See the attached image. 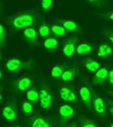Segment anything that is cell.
I'll use <instances>...</instances> for the list:
<instances>
[{
  "mask_svg": "<svg viewBox=\"0 0 113 127\" xmlns=\"http://www.w3.org/2000/svg\"><path fill=\"white\" fill-rule=\"evenodd\" d=\"M32 84V81L30 77L23 76L19 79L16 83L17 89L23 92L27 90L30 87Z\"/></svg>",
  "mask_w": 113,
  "mask_h": 127,
  "instance_id": "cell-15",
  "label": "cell"
},
{
  "mask_svg": "<svg viewBox=\"0 0 113 127\" xmlns=\"http://www.w3.org/2000/svg\"><path fill=\"white\" fill-rule=\"evenodd\" d=\"M26 97L29 101L36 102L39 100V93L34 89H31L27 91Z\"/></svg>",
  "mask_w": 113,
  "mask_h": 127,
  "instance_id": "cell-21",
  "label": "cell"
},
{
  "mask_svg": "<svg viewBox=\"0 0 113 127\" xmlns=\"http://www.w3.org/2000/svg\"><path fill=\"white\" fill-rule=\"evenodd\" d=\"M59 114L62 119L67 120L73 115L75 111L72 107L68 104H64L59 108Z\"/></svg>",
  "mask_w": 113,
  "mask_h": 127,
  "instance_id": "cell-11",
  "label": "cell"
},
{
  "mask_svg": "<svg viewBox=\"0 0 113 127\" xmlns=\"http://www.w3.org/2000/svg\"><path fill=\"white\" fill-rule=\"evenodd\" d=\"M93 108L96 113L104 115L106 113V106L103 99L100 96H96L93 99Z\"/></svg>",
  "mask_w": 113,
  "mask_h": 127,
  "instance_id": "cell-13",
  "label": "cell"
},
{
  "mask_svg": "<svg viewBox=\"0 0 113 127\" xmlns=\"http://www.w3.org/2000/svg\"><path fill=\"white\" fill-rule=\"evenodd\" d=\"M79 41L77 36L73 35L69 37L63 43L62 51L66 57H71L74 54L76 50V45Z\"/></svg>",
  "mask_w": 113,
  "mask_h": 127,
  "instance_id": "cell-3",
  "label": "cell"
},
{
  "mask_svg": "<svg viewBox=\"0 0 113 127\" xmlns=\"http://www.w3.org/2000/svg\"><path fill=\"white\" fill-rule=\"evenodd\" d=\"M89 4L92 5L96 7L97 8H101V7L105 6V3L103 1H98V0H91V1H87Z\"/></svg>",
  "mask_w": 113,
  "mask_h": 127,
  "instance_id": "cell-28",
  "label": "cell"
},
{
  "mask_svg": "<svg viewBox=\"0 0 113 127\" xmlns=\"http://www.w3.org/2000/svg\"><path fill=\"white\" fill-rule=\"evenodd\" d=\"M6 32L4 26L1 24L0 25V44L1 46L3 47L5 45Z\"/></svg>",
  "mask_w": 113,
  "mask_h": 127,
  "instance_id": "cell-27",
  "label": "cell"
},
{
  "mask_svg": "<svg viewBox=\"0 0 113 127\" xmlns=\"http://www.w3.org/2000/svg\"><path fill=\"white\" fill-rule=\"evenodd\" d=\"M110 127H113V124H112L111 125Z\"/></svg>",
  "mask_w": 113,
  "mask_h": 127,
  "instance_id": "cell-35",
  "label": "cell"
},
{
  "mask_svg": "<svg viewBox=\"0 0 113 127\" xmlns=\"http://www.w3.org/2000/svg\"><path fill=\"white\" fill-rule=\"evenodd\" d=\"M1 78H2V71H1Z\"/></svg>",
  "mask_w": 113,
  "mask_h": 127,
  "instance_id": "cell-37",
  "label": "cell"
},
{
  "mask_svg": "<svg viewBox=\"0 0 113 127\" xmlns=\"http://www.w3.org/2000/svg\"><path fill=\"white\" fill-rule=\"evenodd\" d=\"M23 36L25 40L33 45L36 43L38 38V32L33 27L25 28L23 31Z\"/></svg>",
  "mask_w": 113,
  "mask_h": 127,
  "instance_id": "cell-9",
  "label": "cell"
},
{
  "mask_svg": "<svg viewBox=\"0 0 113 127\" xmlns=\"http://www.w3.org/2000/svg\"><path fill=\"white\" fill-rule=\"evenodd\" d=\"M6 69L10 72H16L23 69H31L34 66L32 61H23L18 58H12L6 63Z\"/></svg>",
  "mask_w": 113,
  "mask_h": 127,
  "instance_id": "cell-2",
  "label": "cell"
},
{
  "mask_svg": "<svg viewBox=\"0 0 113 127\" xmlns=\"http://www.w3.org/2000/svg\"><path fill=\"white\" fill-rule=\"evenodd\" d=\"M53 100L52 94L47 89L43 88L39 92V101L40 106L44 109H47L51 107Z\"/></svg>",
  "mask_w": 113,
  "mask_h": 127,
  "instance_id": "cell-5",
  "label": "cell"
},
{
  "mask_svg": "<svg viewBox=\"0 0 113 127\" xmlns=\"http://www.w3.org/2000/svg\"><path fill=\"white\" fill-rule=\"evenodd\" d=\"M83 63L86 69L92 73H96L100 69L101 66L99 62L90 58L85 59L83 61Z\"/></svg>",
  "mask_w": 113,
  "mask_h": 127,
  "instance_id": "cell-12",
  "label": "cell"
},
{
  "mask_svg": "<svg viewBox=\"0 0 113 127\" xmlns=\"http://www.w3.org/2000/svg\"><path fill=\"white\" fill-rule=\"evenodd\" d=\"M68 127H78L77 126L75 125H71L70 126H69Z\"/></svg>",
  "mask_w": 113,
  "mask_h": 127,
  "instance_id": "cell-33",
  "label": "cell"
},
{
  "mask_svg": "<svg viewBox=\"0 0 113 127\" xmlns=\"http://www.w3.org/2000/svg\"><path fill=\"white\" fill-rule=\"evenodd\" d=\"M40 18V15L37 11H23L9 18L8 24L14 30L19 31L36 26L39 23Z\"/></svg>",
  "mask_w": 113,
  "mask_h": 127,
  "instance_id": "cell-1",
  "label": "cell"
},
{
  "mask_svg": "<svg viewBox=\"0 0 113 127\" xmlns=\"http://www.w3.org/2000/svg\"><path fill=\"white\" fill-rule=\"evenodd\" d=\"M93 47L90 44L83 43L79 44L76 48V52L78 55H84L91 52Z\"/></svg>",
  "mask_w": 113,
  "mask_h": 127,
  "instance_id": "cell-20",
  "label": "cell"
},
{
  "mask_svg": "<svg viewBox=\"0 0 113 127\" xmlns=\"http://www.w3.org/2000/svg\"><path fill=\"white\" fill-rule=\"evenodd\" d=\"M107 80L110 83V84L113 85V69L111 70L110 72H109Z\"/></svg>",
  "mask_w": 113,
  "mask_h": 127,
  "instance_id": "cell-30",
  "label": "cell"
},
{
  "mask_svg": "<svg viewBox=\"0 0 113 127\" xmlns=\"http://www.w3.org/2000/svg\"><path fill=\"white\" fill-rule=\"evenodd\" d=\"M79 95L83 104L88 109L91 108V93L87 86H82L79 90Z\"/></svg>",
  "mask_w": 113,
  "mask_h": 127,
  "instance_id": "cell-8",
  "label": "cell"
},
{
  "mask_svg": "<svg viewBox=\"0 0 113 127\" xmlns=\"http://www.w3.org/2000/svg\"><path fill=\"white\" fill-rule=\"evenodd\" d=\"M21 127L19 126H15V127Z\"/></svg>",
  "mask_w": 113,
  "mask_h": 127,
  "instance_id": "cell-36",
  "label": "cell"
},
{
  "mask_svg": "<svg viewBox=\"0 0 113 127\" xmlns=\"http://www.w3.org/2000/svg\"><path fill=\"white\" fill-rule=\"evenodd\" d=\"M113 52L112 47L107 43H102L98 48L97 56L99 57L104 58L111 54Z\"/></svg>",
  "mask_w": 113,
  "mask_h": 127,
  "instance_id": "cell-17",
  "label": "cell"
},
{
  "mask_svg": "<svg viewBox=\"0 0 113 127\" xmlns=\"http://www.w3.org/2000/svg\"><path fill=\"white\" fill-rule=\"evenodd\" d=\"M79 73V69L76 66L69 67L63 73L61 77V80L64 82L69 81L77 76Z\"/></svg>",
  "mask_w": 113,
  "mask_h": 127,
  "instance_id": "cell-10",
  "label": "cell"
},
{
  "mask_svg": "<svg viewBox=\"0 0 113 127\" xmlns=\"http://www.w3.org/2000/svg\"><path fill=\"white\" fill-rule=\"evenodd\" d=\"M61 23L62 24V26L68 32H80L81 31L80 27L74 21L65 19V20H63Z\"/></svg>",
  "mask_w": 113,
  "mask_h": 127,
  "instance_id": "cell-16",
  "label": "cell"
},
{
  "mask_svg": "<svg viewBox=\"0 0 113 127\" xmlns=\"http://www.w3.org/2000/svg\"><path fill=\"white\" fill-rule=\"evenodd\" d=\"M60 98L67 102H73L77 99V95L73 86L66 85L61 87L59 90Z\"/></svg>",
  "mask_w": 113,
  "mask_h": 127,
  "instance_id": "cell-4",
  "label": "cell"
},
{
  "mask_svg": "<svg viewBox=\"0 0 113 127\" xmlns=\"http://www.w3.org/2000/svg\"><path fill=\"white\" fill-rule=\"evenodd\" d=\"M51 31L57 37H62L66 34L65 29L60 25H52L51 27Z\"/></svg>",
  "mask_w": 113,
  "mask_h": 127,
  "instance_id": "cell-22",
  "label": "cell"
},
{
  "mask_svg": "<svg viewBox=\"0 0 113 127\" xmlns=\"http://www.w3.org/2000/svg\"><path fill=\"white\" fill-rule=\"evenodd\" d=\"M107 17L110 19V20L113 21V11H112L111 13H110L109 15H108Z\"/></svg>",
  "mask_w": 113,
  "mask_h": 127,
  "instance_id": "cell-31",
  "label": "cell"
},
{
  "mask_svg": "<svg viewBox=\"0 0 113 127\" xmlns=\"http://www.w3.org/2000/svg\"><path fill=\"white\" fill-rule=\"evenodd\" d=\"M22 109L23 113L26 115L31 114L33 110V106L32 104L29 101H24L22 105Z\"/></svg>",
  "mask_w": 113,
  "mask_h": 127,
  "instance_id": "cell-24",
  "label": "cell"
},
{
  "mask_svg": "<svg viewBox=\"0 0 113 127\" xmlns=\"http://www.w3.org/2000/svg\"><path fill=\"white\" fill-rule=\"evenodd\" d=\"M51 28L46 24H42L39 28V33L42 38H45L50 35Z\"/></svg>",
  "mask_w": 113,
  "mask_h": 127,
  "instance_id": "cell-25",
  "label": "cell"
},
{
  "mask_svg": "<svg viewBox=\"0 0 113 127\" xmlns=\"http://www.w3.org/2000/svg\"><path fill=\"white\" fill-rule=\"evenodd\" d=\"M2 115L4 119L8 121H13L17 118L16 107L13 104H9L4 107Z\"/></svg>",
  "mask_w": 113,
  "mask_h": 127,
  "instance_id": "cell-6",
  "label": "cell"
},
{
  "mask_svg": "<svg viewBox=\"0 0 113 127\" xmlns=\"http://www.w3.org/2000/svg\"><path fill=\"white\" fill-rule=\"evenodd\" d=\"M111 95H112V96L113 97V92H111Z\"/></svg>",
  "mask_w": 113,
  "mask_h": 127,
  "instance_id": "cell-34",
  "label": "cell"
},
{
  "mask_svg": "<svg viewBox=\"0 0 113 127\" xmlns=\"http://www.w3.org/2000/svg\"><path fill=\"white\" fill-rule=\"evenodd\" d=\"M58 45L57 39L54 37L46 38L43 42V46L47 50H55Z\"/></svg>",
  "mask_w": 113,
  "mask_h": 127,
  "instance_id": "cell-19",
  "label": "cell"
},
{
  "mask_svg": "<svg viewBox=\"0 0 113 127\" xmlns=\"http://www.w3.org/2000/svg\"><path fill=\"white\" fill-rule=\"evenodd\" d=\"M68 68L65 64H58L54 66L51 70V74L54 78H58L62 76L63 73Z\"/></svg>",
  "mask_w": 113,
  "mask_h": 127,
  "instance_id": "cell-18",
  "label": "cell"
},
{
  "mask_svg": "<svg viewBox=\"0 0 113 127\" xmlns=\"http://www.w3.org/2000/svg\"><path fill=\"white\" fill-rule=\"evenodd\" d=\"M79 122L80 127H97L94 121L85 117H81Z\"/></svg>",
  "mask_w": 113,
  "mask_h": 127,
  "instance_id": "cell-23",
  "label": "cell"
},
{
  "mask_svg": "<svg viewBox=\"0 0 113 127\" xmlns=\"http://www.w3.org/2000/svg\"><path fill=\"white\" fill-rule=\"evenodd\" d=\"M31 127H51L50 120L45 117L37 116L32 119Z\"/></svg>",
  "mask_w": 113,
  "mask_h": 127,
  "instance_id": "cell-14",
  "label": "cell"
},
{
  "mask_svg": "<svg viewBox=\"0 0 113 127\" xmlns=\"http://www.w3.org/2000/svg\"><path fill=\"white\" fill-rule=\"evenodd\" d=\"M105 36L113 44V29H107L104 31Z\"/></svg>",
  "mask_w": 113,
  "mask_h": 127,
  "instance_id": "cell-29",
  "label": "cell"
},
{
  "mask_svg": "<svg viewBox=\"0 0 113 127\" xmlns=\"http://www.w3.org/2000/svg\"><path fill=\"white\" fill-rule=\"evenodd\" d=\"M41 7L43 11H47L52 5L53 1L52 0H42L41 1Z\"/></svg>",
  "mask_w": 113,
  "mask_h": 127,
  "instance_id": "cell-26",
  "label": "cell"
},
{
  "mask_svg": "<svg viewBox=\"0 0 113 127\" xmlns=\"http://www.w3.org/2000/svg\"><path fill=\"white\" fill-rule=\"evenodd\" d=\"M109 109L110 111L111 114H112V116L113 117V105H111L109 107Z\"/></svg>",
  "mask_w": 113,
  "mask_h": 127,
  "instance_id": "cell-32",
  "label": "cell"
},
{
  "mask_svg": "<svg viewBox=\"0 0 113 127\" xmlns=\"http://www.w3.org/2000/svg\"><path fill=\"white\" fill-rule=\"evenodd\" d=\"M109 72L106 68H101L98 70L93 76L92 79V83L95 85H102L105 83L107 79Z\"/></svg>",
  "mask_w": 113,
  "mask_h": 127,
  "instance_id": "cell-7",
  "label": "cell"
}]
</instances>
